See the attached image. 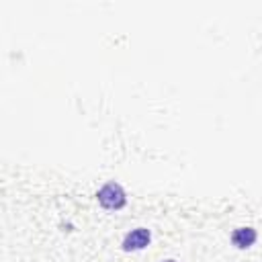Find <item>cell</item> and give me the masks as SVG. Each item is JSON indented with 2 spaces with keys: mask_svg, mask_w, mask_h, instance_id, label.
I'll return each instance as SVG.
<instances>
[{
  "mask_svg": "<svg viewBox=\"0 0 262 262\" xmlns=\"http://www.w3.org/2000/svg\"><path fill=\"white\" fill-rule=\"evenodd\" d=\"M98 203L104 207V209H121L125 207L127 199H125V190L117 184V182H108L104 184L100 190H98Z\"/></svg>",
  "mask_w": 262,
  "mask_h": 262,
  "instance_id": "cell-1",
  "label": "cell"
},
{
  "mask_svg": "<svg viewBox=\"0 0 262 262\" xmlns=\"http://www.w3.org/2000/svg\"><path fill=\"white\" fill-rule=\"evenodd\" d=\"M147 244H149V231H147L145 227H137V229H133L131 233L125 235V239H123V250H127V252H131V250H141V248H145Z\"/></svg>",
  "mask_w": 262,
  "mask_h": 262,
  "instance_id": "cell-2",
  "label": "cell"
},
{
  "mask_svg": "<svg viewBox=\"0 0 262 262\" xmlns=\"http://www.w3.org/2000/svg\"><path fill=\"white\" fill-rule=\"evenodd\" d=\"M231 242L237 248H250L256 242V231L252 227H239L231 233Z\"/></svg>",
  "mask_w": 262,
  "mask_h": 262,
  "instance_id": "cell-3",
  "label": "cell"
},
{
  "mask_svg": "<svg viewBox=\"0 0 262 262\" xmlns=\"http://www.w3.org/2000/svg\"><path fill=\"white\" fill-rule=\"evenodd\" d=\"M166 262H174V260H166Z\"/></svg>",
  "mask_w": 262,
  "mask_h": 262,
  "instance_id": "cell-4",
  "label": "cell"
}]
</instances>
